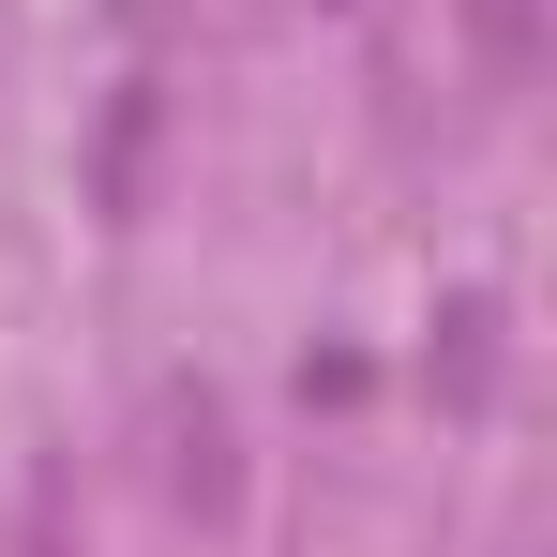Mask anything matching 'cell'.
Masks as SVG:
<instances>
[{
    "mask_svg": "<svg viewBox=\"0 0 557 557\" xmlns=\"http://www.w3.org/2000/svg\"><path fill=\"white\" fill-rule=\"evenodd\" d=\"M467 61H482L497 91H528V76H543V0H467Z\"/></svg>",
    "mask_w": 557,
    "mask_h": 557,
    "instance_id": "obj_1",
    "label": "cell"
},
{
    "mask_svg": "<svg viewBox=\"0 0 557 557\" xmlns=\"http://www.w3.org/2000/svg\"><path fill=\"white\" fill-rule=\"evenodd\" d=\"M166 437H182V497H196V512H226V497H242V467H226V407L182 392V407H166Z\"/></svg>",
    "mask_w": 557,
    "mask_h": 557,
    "instance_id": "obj_2",
    "label": "cell"
}]
</instances>
